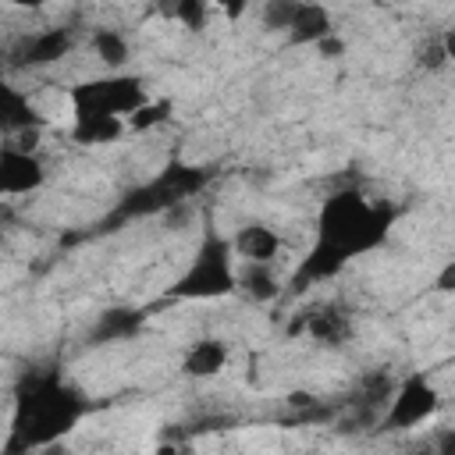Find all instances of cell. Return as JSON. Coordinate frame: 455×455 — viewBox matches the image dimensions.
Segmentation results:
<instances>
[{"label":"cell","instance_id":"1","mask_svg":"<svg viewBox=\"0 0 455 455\" xmlns=\"http://www.w3.org/2000/svg\"><path fill=\"white\" fill-rule=\"evenodd\" d=\"M387 231V210L370 203L363 192L345 188L323 199L316 213V245L299 267V281L306 277H327L334 274L345 259L373 249Z\"/></svg>","mask_w":455,"mask_h":455},{"label":"cell","instance_id":"2","mask_svg":"<svg viewBox=\"0 0 455 455\" xmlns=\"http://www.w3.org/2000/svg\"><path fill=\"white\" fill-rule=\"evenodd\" d=\"M82 412V398L60 384L57 377H43L32 380L18 405H14V423H11V437L21 448H43L53 444L57 437H64L68 430H75Z\"/></svg>","mask_w":455,"mask_h":455},{"label":"cell","instance_id":"3","mask_svg":"<svg viewBox=\"0 0 455 455\" xmlns=\"http://www.w3.org/2000/svg\"><path fill=\"white\" fill-rule=\"evenodd\" d=\"M146 100L149 96H146L139 78L110 75V78H96V82L75 85L68 92V114H71V121H78V117H117V121H128Z\"/></svg>","mask_w":455,"mask_h":455},{"label":"cell","instance_id":"4","mask_svg":"<svg viewBox=\"0 0 455 455\" xmlns=\"http://www.w3.org/2000/svg\"><path fill=\"white\" fill-rule=\"evenodd\" d=\"M231 291H235V259L228 242H206L174 284L178 299H220Z\"/></svg>","mask_w":455,"mask_h":455},{"label":"cell","instance_id":"5","mask_svg":"<svg viewBox=\"0 0 455 455\" xmlns=\"http://www.w3.org/2000/svg\"><path fill=\"white\" fill-rule=\"evenodd\" d=\"M441 409V395L437 387L423 377V373H409L402 384H395L384 412H380V427L391 430V434H402V430H416L423 423H430Z\"/></svg>","mask_w":455,"mask_h":455},{"label":"cell","instance_id":"6","mask_svg":"<svg viewBox=\"0 0 455 455\" xmlns=\"http://www.w3.org/2000/svg\"><path fill=\"white\" fill-rule=\"evenodd\" d=\"M228 249H231V259L242 263V267H274L281 249H284V238L270 224L252 220V224H245L231 235Z\"/></svg>","mask_w":455,"mask_h":455},{"label":"cell","instance_id":"7","mask_svg":"<svg viewBox=\"0 0 455 455\" xmlns=\"http://www.w3.org/2000/svg\"><path fill=\"white\" fill-rule=\"evenodd\" d=\"M46 181V167L39 153H21L14 146H0V196H28Z\"/></svg>","mask_w":455,"mask_h":455},{"label":"cell","instance_id":"8","mask_svg":"<svg viewBox=\"0 0 455 455\" xmlns=\"http://www.w3.org/2000/svg\"><path fill=\"white\" fill-rule=\"evenodd\" d=\"M228 363H231V352L220 338H199V341L188 345V352L181 359V370L196 380H210V377H220Z\"/></svg>","mask_w":455,"mask_h":455},{"label":"cell","instance_id":"9","mask_svg":"<svg viewBox=\"0 0 455 455\" xmlns=\"http://www.w3.org/2000/svg\"><path fill=\"white\" fill-rule=\"evenodd\" d=\"M288 32L295 43H320L327 36H334V25H331V14L316 4H295L291 11V21H288Z\"/></svg>","mask_w":455,"mask_h":455},{"label":"cell","instance_id":"10","mask_svg":"<svg viewBox=\"0 0 455 455\" xmlns=\"http://www.w3.org/2000/svg\"><path fill=\"white\" fill-rule=\"evenodd\" d=\"M235 288L242 295H249L252 302H270V299L281 295V284H277L274 267H238L235 270Z\"/></svg>","mask_w":455,"mask_h":455},{"label":"cell","instance_id":"11","mask_svg":"<svg viewBox=\"0 0 455 455\" xmlns=\"http://www.w3.org/2000/svg\"><path fill=\"white\" fill-rule=\"evenodd\" d=\"M89 46H92V57L100 64L114 68V71H121L128 64V57H132V46H128L124 32H117V28H96L92 39H89Z\"/></svg>","mask_w":455,"mask_h":455},{"label":"cell","instance_id":"12","mask_svg":"<svg viewBox=\"0 0 455 455\" xmlns=\"http://www.w3.org/2000/svg\"><path fill=\"white\" fill-rule=\"evenodd\" d=\"M68 50H71L68 32L64 28H46V32H39L25 43V64H50V60H60Z\"/></svg>","mask_w":455,"mask_h":455},{"label":"cell","instance_id":"13","mask_svg":"<svg viewBox=\"0 0 455 455\" xmlns=\"http://www.w3.org/2000/svg\"><path fill=\"white\" fill-rule=\"evenodd\" d=\"M306 327H309V338L327 341V345H334V341H341L348 334V320L338 309H316V313H309Z\"/></svg>","mask_w":455,"mask_h":455},{"label":"cell","instance_id":"14","mask_svg":"<svg viewBox=\"0 0 455 455\" xmlns=\"http://www.w3.org/2000/svg\"><path fill=\"white\" fill-rule=\"evenodd\" d=\"M28 121H32L28 103L14 89L0 85V128L4 132H21V128H28Z\"/></svg>","mask_w":455,"mask_h":455},{"label":"cell","instance_id":"15","mask_svg":"<svg viewBox=\"0 0 455 455\" xmlns=\"http://www.w3.org/2000/svg\"><path fill=\"white\" fill-rule=\"evenodd\" d=\"M206 4H199V0H181V4H174V7H167V18H174L181 28H203L206 25Z\"/></svg>","mask_w":455,"mask_h":455}]
</instances>
